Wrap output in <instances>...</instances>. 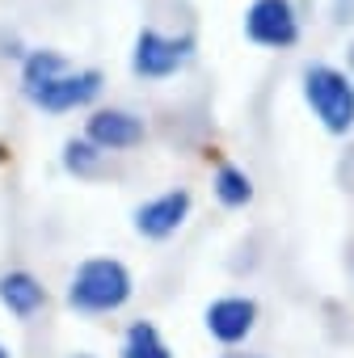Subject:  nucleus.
Masks as SVG:
<instances>
[{"label": "nucleus", "mask_w": 354, "mask_h": 358, "mask_svg": "<svg viewBox=\"0 0 354 358\" xmlns=\"http://www.w3.org/2000/svg\"><path fill=\"white\" fill-rule=\"evenodd\" d=\"M135 295V278L118 257H85L68 278V308L85 316H110L127 308Z\"/></svg>", "instance_id": "obj_1"}, {"label": "nucleus", "mask_w": 354, "mask_h": 358, "mask_svg": "<svg viewBox=\"0 0 354 358\" xmlns=\"http://www.w3.org/2000/svg\"><path fill=\"white\" fill-rule=\"evenodd\" d=\"M304 101L312 106L316 122L329 131V135H350L354 131V80L333 68V64H308L304 76Z\"/></svg>", "instance_id": "obj_2"}, {"label": "nucleus", "mask_w": 354, "mask_h": 358, "mask_svg": "<svg viewBox=\"0 0 354 358\" xmlns=\"http://www.w3.org/2000/svg\"><path fill=\"white\" fill-rule=\"evenodd\" d=\"M194 47H199L194 34H160V30L143 26L131 47V72L143 80H169L194 59Z\"/></svg>", "instance_id": "obj_3"}, {"label": "nucleus", "mask_w": 354, "mask_h": 358, "mask_svg": "<svg viewBox=\"0 0 354 358\" xmlns=\"http://www.w3.org/2000/svg\"><path fill=\"white\" fill-rule=\"evenodd\" d=\"M101 85L106 76L97 68H64L59 76L34 85V89H22V97L34 106V110H47V114H72V110H85L101 97Z\"/></svg>", "instance_id": "obj_4"}, {"label": "nucleus", "mask_w": 354, "mask_h": 358, "mask_svg": "<svg viewBox=\"0 0 354 358\" xmlns=\"http://www.w3.org/2000/svg\"><path fill=\"white\" fill-rule=\"evenodd\" d=\"M245 38L266 51H291L299 43V13L291 0H253L245 9Z\"/></svg>", "instance_id": "obj_5"}, {"label": "nucleus", "mask_w": 354, "mask_h": 358, "mask_svg": "<svg viewBox=\"0 0 354 358\" xmlns=\"http://www.w3.org/2000/svg\"><path fill=\"white\" fill-rule=\"evenodd\" d=\"M190 207H194L190 190H186V186H173V190H164V194L139 203V207L131 211V228H135L143 241H169L173 232H182V224L190 220Z\"/></svg>", "instance_id": "obj_6"}, {"label": "nucleus", "mask_w": 354, "mask_h": 358, "mask_svg": "<svg viewBox=\"0 0 354 358\" xmlns=\"http://www.w3.org/2000/svg\"><path fill=\"white\" fill-rule=\"evenodd\" d=\"M85 135H89L101 152H131V148L143 143L148 127H143L139 114L118 110V106H106V110H93V114L85 118Z\"/></svg>", "instance_id": "obj_7"}, {"label": "nucleus", "mask_w": 354, "mask_h": 358, "mask_svg": "<svg viewBox=\"0 0 354 358\" xmlns=\"http://www.w3.org/2000/svg\"><path fill=\"white\" fill-rule=\"evenodd\" d=\"M203 324H207V333L220 345H241L257 329V299H249V295H224V299L207 303Z\"/></svg>", "instance_id": "obj_8"}, {"label": "nucleus", "mask_w": 354, "mask_h": 358, "mask_svg": "<svg viewBox=\"0 0 354 358\" xmlns=\"http://www.w3.org/2000/svg\"><path fill=\"white\" fill-rule=\"evenodd\" d=\"M0 308L17 320H30L47 308V287L30 270H5L0 274Z\"/></svg>", "instance_id": "obj_9"}, {"label": "nucleus", "mask_w": 354, "mask_h": 358, "mask_svg": "<svg viewBox=\"0 0 354 358\" xmlns=\"http://www.w3.org/2000/svg\"><path fill=\"white\" fill-rule=\"evenodd\" d=\"M211 190H215L220 207L241 211V207H249V203H253V177H249L241 164H220V169H215Z\"/></svg>", "instance_id": "obj_10"}, {"label": "nucleus", "mask_w": 354, "mask_h": 358, "mask_svg": "<svg viewBox=\"0 0 354 358\" xmlns=\"http://www.w3.org/2000/svg\"><path fill=\"white\" fill-rule=\"evenodd\" d=\"M122 358H173V350L164 345V337L152 320H135L122 337Z\"/></svg>", "instance_id": "obj_11"}, {"label": "nucleus", "mask_w": 354, "mask_h": 358, "mask_svg": "<svg viewBox=\"0 0 354 358\" xmlns=\"http://www.w3.org/2000/svg\"><path fill=\"white\" fill-rule=\"evenodd\" d=\"M64 68H72L64 51H51V47H34V51H26V59H22V89H34V85L51 80V76H59Z\"/></svg>", "instance_id": "obj_12"}, {"label": "nucleus", "mask_w": 354, "mask_h": 358, "mask_svg": "<svg viewBox=\"0 0 354 358\" xmlns=\"http://www.w3.org/2000/svg\"><path fill=\"white\" fill-rule=\"evenodd\" d=\"M101 148L89 139V135H80V139H68L64 143V152H59V164H64V173H72V177H93L97 169H101Z\"/></svg>", "instance_id": "obj_13"}, {"label": "nucleus", "mask_w": 354, "mask_h": 358, "mask_svg": "<svg viewBox=\"0 0 354 358\" xmlns=\"http://www.w3.org/2000/svg\"><path fill=\"white\" fill-rule=\"evenodd\" d=\"M0 55H5V59H26V51H22V43H17V38H9V34H5V38H0Z\"/></svg>", "instance_id": "obj_14"}, {"label": "nucleus", "mask_w": 354, "mask_h": 358, "mask_svg": "<svg viewBox=\"0 0 354 358\" xmlns=\"http://www.w3.org/2000/svg\"><path fill=\"white\" fill-rule=\"evenodd\" d=\"M220 358H266V354H253V350H236V345H228V354H220Z\"/></svg>", "instance_id": "obj_15"}, {"label": "nucleus", "mask_w": 354, "mask_h": 358, "mask_svg": "<svg viewBox=\"0 0 354 358\" xmlns=\"http://www.w3.org/2000/svg\"><path fill=\"white\" fill-rule=\"evenodd\" d=\"M0 358H13V354H9V350H5V341H0Z\"/></svg>", "instance_id": "obj_16"}, {"label": "nucleus", "mask_w": 354, "mask_h": 358, "mask_svg": "<svg viewBox=\"0 0 354 358\" xmlns=\"http://www.w3.org/2000/svg\"><path fill=\"white\" fill-rule=\"evenodd\" d=\"M76 358H89V354H76Z\"/></svg>", "instance_id": "obj_17"}]
</instances>
